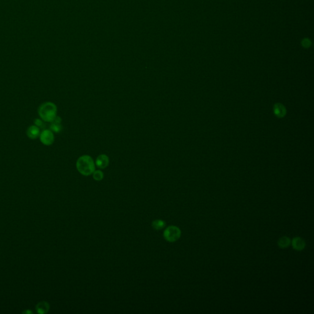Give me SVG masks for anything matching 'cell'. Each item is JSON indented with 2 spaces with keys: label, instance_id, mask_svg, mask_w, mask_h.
Here are the masks:
<instances>
[{
  "label": "cell",
  "instance_id": "4",
  "mask_svg": "<svg viewBox=\"0 0 314 314\" xmlns=\"http://www.w3.org/2000/svg\"><path fill=\"white\" fill-rule=\"evenodd\" d=\"M41 142L46 146H51L54 142L55 137L51 130H45L42 131L40 136Z\"/></svg>",
  "mask_w": 314,
  "mask_h": 314
},
{
  "label": "cell",
  "instance_id": "5",
  "mask_svg": "<svg viewBox=\"0 0 314 314\" xmlns=\"http://www.w3.org/2000/svg\"><path fill=\"white\" fill-rule=\"evenodd\" d=\"M109 158L105 154L100 155L95 161V165L100 169H105L109 166Z\"/></svg>",
  "mask_w": 314,
  "mask_h": 314
},
{
  "label": "cell",
  "instance_id": "3",
  "mask_svg": "<svg viewBox=\"0 0 314 314\" xmlns=\"http://www.w3.org/2000/svg\"><path fill=\"white\" fill-rule=\"evenodd\" d=\"M163 236L167 241L174 242L177 241L180 237L181 231L176 226H169L165 229L163 233Z\"/></svg>",
  "mask_w": 314,
  "mask_h": 314
},
{
  "label": "cell",
  "instance_id": "12",
  "mask_svg": "<svg viewBox=\"0 0 314 314\" xmlns=\"http://www.w3.org/2000/svg\"><path fill=\"white\" fill-rule=\"evenodd\" d=\"M93 177L96 181H101L104 178V173L101 170H95L93 173Z\"/></svg>",
  "mask_w": 314,
  "mask_h": 314
},
{
  "label": "cell",
  "instance_id": "15",
  "mask_svg": "<svg viewBox=\"0 0 314 314\" xmlns=\"http://www.w3.org/2000/svg\"><path fill=\"white\" fill-rule=\"evenodd\" d=\"M302 46L304 47H308L310 44H311V43L310 41V40H308V39H305L302 41Z\"/></svg>",
  "mask_w": 314,
  "mask_h": 314
},
{
  "label": "cell",
  "instance_id": "1",
  "mask_svg": "<svg viewBox=\"0 0 314 314\" xmlns=\"http://www.w3.org/2000/svg\"><path fill=\"white\" fill-rule=\"evenodd\" d=\"M76 168L80 174L85 176H89L95 171V163L90 156L82 155L78 159Z\"/></svg>",
  "mask_w": 314,
  "mask_h": 314
},
{
  "label": "cell",
  "instance_id": "10",
  "mask_svg": "<svg viewBox=\"0 0 314 314\" xmlns=\"http://www.w3.org/2000/svg\"><path fill=\"white\" fill-rule=\"evenodd\" d=\"M49 309V305L46 302H42L39 303L36 306V310L39 313H44L48 312Z\"/></svg>",
  "mask_w": 314,
  "mask_h": 314
},
{
  "label": "cell",
  "instance_id": "6",
  "mask_svg": "<svg viewBox=\"0 0 314 314\" xmlns=\"http://www.w3.org/2000/svg\"><path fill=\"white\" fill-rule=\"evenodd\" d=\"M293 248L297 251L302 250L305 247V242L304 240L299 237H296L293 239L291 242Z\"/></svg>",
  "mask_w": 314,
  "mask_h": 314
},
{
  "label": "cell",
  "instance_id": "8",
  "mask_svg": "<svg viewBox=\"0 0 314 314\" xmlns=\"http://www.w3.org/2000/svg\"><path fill=\"white\" fill-rule=\"evenodd\" d=\"M274 112L276 116L278 117H283L286 114V109L281 104L278 103L274 106Z\"/></svg>",
  "mask_w": 314,
  "mask_h": 314
},
{
  "label": "cell",
  "instance_id": "7",
  "mask_svg": "<svg viewBox=\"0 0 314 314\" xmlns=\"http://www.w3.org/2000/svg\"><path fill=\"white\" fill-rule=\"evenodd\" d=\"M41 134L40 128L36 125H32L27 129V134L28 137L32 139H37Z\"/></svg>",
  "mask_w": 314,
  "mask_h": 314
},
{
  "label": "cell",
  "instance_id": "2",
  "mask_svg": "<svg viewBox=\"0 0 314 314\" xmlns=\"http://www.w3.org/2000/svg\"><path fill=\"white\" fill-rule=\"evenodd\" d=\"M57 106L52 102H46L41 104L38 109L41 119L46 122L52 123L57 116Z\"/></svg>",
  "mask_w": 314,
  "mask_h": 314
},
{
  "label": "cell",
  "instance_id": "14",
  "mask_svg": "<svg viewBox=\"0 0 314 314\" xmlns=\"http://www.w3.org/2000/svg\"><path fill=\"white\" fill-rule=\"evenodd\" d=\"M34 123H35V125L37 127H38L39 128L41 127V128H43L44 127V123H43V122L42 121V120L41 119H36L34 121Z\"/></svg>",
  "mask_w": 314,
  "mask_h": 314
},
{
  "label": "cell",
  "instance_id": "11",
  "mask_svg": "<svg viewBox=\"0 0 314 314\" xmlns=\"http://www.w3.org/2000/svg\"><path fill=\"white\" fill-rule=\"evenodd\" d=\"M152 227L155 230H160L165 227L166 223L162 220H155L152 222Z\"/></svg>",
  "mask_w": 314,
  "mask_h": 314
},
{
  "label": "cell",
  "instance_id": "9",
  "mask_svg": "<svg viewBox=\"0 0 314 314\" xmlns=\"http://www.w3.org/2000/svg\"><path fill=\"white\" fill-rule=\"evenodd\" d=\"M290 244H291V240L287 236H283V237H280L277 242V244H278V247L282 248H285L288 247L290 245Z\"/></svg>",
  "mask_w": 314,
  "mask_h": 314
},
{
  "label": "cell",
  "instance_id": "13",
  "mask_svg": "<svg viewBox=\"0 0 314 314\" xmlns=\"http://www.w3.org/2000/svg\"><path fill=\"white\" fill-rule=\"evenodd\" d=\"M50 129L52 132L58 133H60L62 130V127L60 124L52 123V124L50 127Z\"/></svg>",
  "mask_w": 314,
  "mask_h": 314
}]
</instances>
